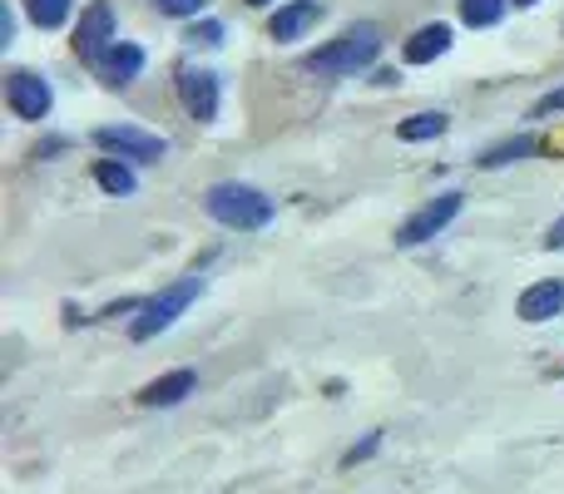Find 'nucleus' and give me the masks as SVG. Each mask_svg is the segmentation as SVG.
I'll return each mask as SVG.
<instances>
[{
	"mask_svg": "<svg viewBox=\"0 0 564 494\" xmlns=\"http://www.w3.org/2000/svg\"><path fill=\"white\" fill-rule=\"evenodd\" d=\"M377 50H381L377 25H351V30H341L332 45L312 50V55H307V69H312V75L341 79V75H357V69H367L371 59H377Z\"/></svg>",
	"mask_w": 564,
	"mask_h": 494,
	"instance_id": "nucleus-1",
	"label": "nucleus"
},
{
	"mask_svg": "<svg viewBox=\"0 0 564 494\" xmlns=\"http://www.w3.org/2000/svg\"><path fill=\"white\" fill-rule=\"evenodd\" d=\"M204 204H208V213H214L218 223L238 228V233H253V228L273 223V198H263L258 188H248V184H214Z\"/></svg>",
	"mask_w": 564,
	"mask_h": 494,
	"instance_id": "nucleus-2",
	"label": "nucleus"
},
{
	"mask_svg": "<svg viewBox=\"0 0 564 494\" xmlns=\"http://www.w3.org/2000/svg\"><path fill=\"white\" fill-rule=\"evenodd\" d=\"M204 292V282L198 277H184V282H174L169 292H159V297H149L144 307H139V317H134V327H129V337L134 341H149V337H159L164 327H174L178 317L188 311V301Z\"/></svg>",
	"mask_w": 564,
	"mask_h": 494,
	"instance_id": "nucleus-3",
	"label": "nucleus"
},
{
	"mask_svg": "<svg viewBox=\"0 0 564 494\" xmlns=\"http://www.w3.org/2000/svg\"><path fill=\"white\" fill-rule=\"evenodd\" d=\"M115 50V10L105 6V0H95V6L79 15V30H75V55L85 59V65H99V59Z\"/></svg>",
	"mask_w": 564,
	"mask_h": 494,
	"instance_id": "nucleus-4",
	"label": "nucleus"
},
{
	"mask_svg": "<svg viewBox=\"0 0 564 494\" xmlns=\"http://www.w3.org/2000/svg\"><path fill=\"white\" fill-rule=\"evenodd\" d=\"M456 213H460V194H441V198H431L426 208H416V213H411L406 223L397 228V248H416V243H426V238H436Z\"/></svg>",
	"mask_w": 564,
	"mask_h": 494,
	"instance_id": "nucleus-5",
	"label": "nucleus"
},
{
	"mask_svg": "<svg viewBox=\"0 0 564 494\" xmlns=\"http://www.w3.org/2000/svg\"><path fill=\"white\" fill-rule=\"evenodd\" d=\"M95 144L109 149V154H119V158H139V164H159V158L169 154V144L159 134H139V129H115V124L99 129Z\"/></svg>",
	"mask_w": 564,
	"mask_h": 494,
	"instance_id": "nucleus-6",
	"label": "nucleus"
},
{
	"mask_svg": "<svg viewBox=\"0 0 564 494\" xmlns=\"http://www.w3.org/2000/svg\"><path fill=\"white\" fill-rule=\"evenodd\" d=\"M6 105L15 109L20 119H45L50 105H55V95H50V85L40 75H25V69H15V75L6 79Z\"/></svg>",
	"mask_w": 564,
	"mask_h": 494,
	"instance_id": "nucleus-7",
	"label": "nucleus"
},
{
	"mask_svg": "<svg viewBox=\"0 0 564 494\" xmlns=\"http://www.w3.org/2000/svg\"><path fill=\"white\" fill-rule=\"evenodd\" d=\"M178 95H184V109L194 119L218 114V79L208 75V69H184V75H178Z\"/></svg>",
	"mask_w": 564,
	"mask_h": 494,
	"instance_id": "nucleus-8",
	"label": "nucleus"
},
{
	"mask_svg": "<svg viewBox=\"0 0 564 494\" xmlns=\"http://www.w3.org/2000/svg\"><path fill=\"white\" fill-rule=\"evenodd\" d=\"M194 386H198V376L194 371H169V376H159V381H149L144 391H139V406H149V410H159V406H178L184 396H194Z\"/></svg>",
	"mask_w": 564,
	"mask_h": 494,
	"instance_id": "nucleus-9",
	"label": "nucleus"
},
{
	"mask_svg": "<svg viewBox=\"0 0 564 494\" xmlns=\"http://www.w3.org/2000/svg\"><path fill=\"white\" fill-rule=\"evenodd\" d=\"M564 307V282H535V287H525L520 292V321H530V327H535V321H550L555 317V311Z\"/></svg>",
	"mask_w": 564,
	"mask_h": 494,
	"instance_id": "nucleus-10",
	"label": "nucleus"
},
{
	"mask_svg": "<svg viewBox=\"0 0 564 494\" xmlns=\"http://www.w3.org/2000/svg\"><path fill=\"white\" fill-rule=\"evenodd\" d=\"M451 50V30L446 25H426V30H416V35L406 40V65H431V59H441Z\"/></svg>",
	"mask_w": 564,
	"mask_h": 494,
	"instance_id": "nucleus-11",
	"label": "nucleus"
},
{
	"mask_svg": "<svg viewBox=\"0 0 564 494\" xmlns=\"http://www.w3.org/2000/svg\"><path fill=\"white\" fill-rule=\"evenodd\" d=\"M139 69H144V50H139V45H119V40H115V50L99 59V75H105L109 85H129Z\"/></svg>",
	"mask_w": 564,
	"mask_h": 494,
	"instance_id": "nucleus-12",
	"label": "nucleus"
},
{
	"mask_svg": "<svg viewBox=\"0 0 564 494\" xmlns=\"http://www.w3.org/2000/svg\"><path fill=\"white\" fill-rule=\"evenodd\" d=\"M312 20H317V0H292V6H282L278 15H273V40H297L302 30L312 25Z\"/></svg>",
	"mask_w": 564,
	"mask_h": 494,
	"instance_id": "nucleus-13",
	"label": "nucleus"
},
{
	"mask_svg": "<svg viewBox=\"0 0 564 494\" xmlns=\"http://www.w3.org/2000/svg\"><path fill=\"white\" fill-rule=\"evenodd\" d=\"M446 124H451L446 114H411L397 134L406 139V144H421V139H441V134H446Z\"/></svg>",
	"mask_w": 564,
	"mask_h": 494,
	"instance_id": "nucleus-14",
	"label": "nucleus"
},
{
	"mask_svg": "<svg viewBox=\"0 0 564 494\" xmlns=\"http://www.w3.org/2000/svg\"><path fill=\"white\" fill-rule=\"evenodd\" d=\"M500 15H506V0H460V20L470 30H490Z\"/></svg>",
	"mask_w": 564,
	"mask_h": 494,
	"instance_id": "nucleus-15",
	"label": "nucleus"
},
{
	"mask_svg": "<svg viewBox=\"0 0 564 494\" xmlns=\"http://www.w3.org/2000/svg\"><path fill=\"white\" fill-rule=\"evenodd\" d=\"M95 184L105 188V194H134V174H129L124 164H115V158L95 164Z\"/></svg>",
	"mask_w": 564,
	"mask_h": 494,
	"instance_id": "nucleus-16",
	"label": "nucleus"
},
{
	"mask_svg": "<svg viewBox=\"0 0 564 494\" xmlns=\"http://www.w3.org/2000/svg\"><path fill=\"white\" fill-rule=\"evenodd\" d=\"M25 10H30V20H35L40 30H59L65 25V15H69V0H25Z\"/></svg>",
	"mask_w": 564,
	"mask_h": 494,
	"instance_id": "nucleus-17",
	"label": "nucleus"
},
{
	"mask_svg": "<svg viewBox=\"0 0 564 494\" xmlns=\"http://www.w3.org/2000/svg\"><path fill=\"white\" fill-rule=\"evenodd\" d=\"M520 154H535V139H510V144H500V149H490L486 158H480V164L486 168H496V164H510V158H520Z\"/></svg>",
	"mask_w": 564,
	"mask_h": 494,
	"instance_id": "nucleus-18",
	"label": "nucleus"
},
{
	"mask_svg": "<svg viewBox=\"0 0 564 494\" xmlns=\"http://www.w3.org/2000/svg\"><path fill=\"white\" fill-rule=\"evenodd\" d=\"M164 15H198V10L208 6V0H154Z\"/></svg>",
	"mask_w": 564,
	"mask_h": 494,
	"instance_id": "nucleus-19",
	"label": "nucleus"
},
{
	"mask_svg": "<svg viewBox=\"0 0 564 494\" xmlns=\"http://www.w3.org/2000/svg\"><path fill=\"white\" fill-rule=\"evenodd\" d=\"M377 446H381V436H367L361 446H351L347 455H341V465H357V460H371V455H377Z\"/></svg>",
	"mask_w": 564,
	"mask_h": 494,
	"instance_id": "nucleus-20",
	"label": "nucleus"
},
{
	"mask_svg": "<svg viewBox=\"0 0 564 494\" xmlns=\"http://www.w3.org/2000/svg\"><path fill=\"white\" fill-rule=\"evenodd\" d=\"M555 109H564V89H555V95H545L535 109H530V114H535V119H545V114H555Z\"/></svg>",
	"mask_w": 564,
	"mask_h": 494,
	"instance_id": "nucleus-21",
	"label": "nucleus"
},
{
	"mask_svg": "<svg viewBox=\"0 0 564 494\" xmlns=\"http://www.w3.org/2000/svg\"><path fill=\"white\" fill-rule=\"evenodd\" d=\"M545 248H564V218H560V223L545 233Z\"/></svg>",
	"mask_w": 564,
	"mask_h": 494,
	"instance_id": "nucleus-22",
	"label": "nucleus"
},
{
	"mask_svg": "<svg viewBox=\"0 0 564 494\" xmlns=\"http://www.w3.org/2000/svg\"><path fill=\"white\" fill-rule=\"evenodd\" d=\"M516 6H535V0H516Z\"/></svg>",
	"mask_w": 564,
	"mask_h": 494,
	"instance_id": "nucleus-23",
	"label": "nucleus"
},
{
	"mask_svg": "<svg viewBox=\"0 0 564 494\" xmlns=\"http://www.w3.org/2000/svg\"><path fill=\"white\" fill-rule=\"evenodd\" d=\"M248 6H268V0H248Z\"/></svg>",
	"mask_w": 564,
	"mask_h": 494,
	"instance_id": "nucleus-24",
	"label": "nucleus"
}]
</instances>
